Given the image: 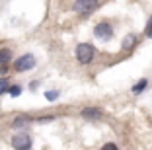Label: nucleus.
Masks as SVG:
<instances>
[{"label": "nucleus", "instance_id": "7ed1b4c3", "mask_svg": "<svg viewBox=\"0 0 152 150\" xmlns=\"http://www.w3.org/2000/svg\"><path fill=\"white\" fill-rule=\"evenodd\" d=\"M12 146H14V150H31L33 140L26 131H20L12 137Z\"/></svg>", "mask_w": 152, "mask_h": 150}, {"label": "nucleus", "instance_id": "f3484780", "mask_svg": "<svg viewBox=\"0 0 152 150\" xmlns=\"http://www.w3.org/2000/svg\"><path fill=\"white\" fill-rule=\"evenodd\" d=\"M8 72V64H0V74H6Z\"/></svg>", "mask_w": 152, "mask_h": 150}, {"label": "nucleus", "instance_id": "1a4fd4ad", "mask_svg": "<svg viewBox=\"0 0 152 150\" xmlns=\"http://www.w3.org/2000/svg\"><path fill=\"white\" fill-rule=\"evenodd\" d=\"M27 123H31V117H27V115H20V117H16L14 119V129H23Z\"/></svg>", "mask_w": 152, "mask_h": 150}, {"label": "nucleus", "instance_id": "20e7f679", "mask_svg": "<svg viewBox=\"0 0 152 150\" xmlns=\"http://www.w3.org/2000/svg\"><path fill=\"white\" fill-rule=\"evenodd\" d=\"M33 66H35V57H33L31 53L22 55V57L16 59V62H14V68H16V72H27V70H31Z\"/></svg>", "mask_w": 152, "mask_h": 150}, {"label": "nucleus", "instance_id": "4468645a", "mask_svg": "<svg viewBox=\"0 0 152 150\" xmlns=\"http://www.w3.org/2000/svg\"><path fill=\"white\" fill-rule=\"evenodd\" d=\"M144 35H146V37H150V39H152V16H150V20H148L146 27H144Z\"/></svg>", "mask_w": 152, "mask_h": 150}, {"label": "nucleus", "instance_id": "ddd939ff", "mask_svg": "<svg viewBox=\"0 0 152 150\" xmlns=\"http://www.w3.org/2000/svg\"><path fill=\"white\" fill-rule=\"evenodd\" d=\"M45 97L49 100V102H55L58 97V90H49V92H45Z\"/></svg>", "mask_w": 152, "mask_h": 150}, {"label": "nucleus", "instance_id": "9d476101", "mask_svg": "<svg viewBox=\"0 0 152 150\" xmlns=\"http://www.w3.org/2000/svg\"><path fill=\"white\" fill-rule=\"evenodd\" d=\"M10 61H12V51L8 47L0 49V64H8Z\"/></svg>", "mask_w": 152, "mask_h": 150}, {"label": "nucleus", "instance_id": "f03ea898", "mask_svg": "<svg viewBox=\"0 0 152 150\" xmlns=\"http://www.w3.org/2000/svg\"><path fill=\"white\" fill-rule=\"evenodd\" d=\"M72 8L78 16H90L92 12L99 8V0H76Z\"/></svg>", "mask_w": 152, "mask_h": 150}, {"label": "nucleus", "instance_id": "6e6552de", "mask_svg": "<svg viewBox=\"0 0 152 150\" xmlns=\"http://www.w3.org/2000/svg\"><path fill=\"white\" fill-rule=\"evenodd\" d=\"M146 86H148V78H142V80H139V82L131 88V92H133L134 96H139V94H142L144 90H146Z\"/></svg>", "mask_w": 152, "mask_h": 150}, {"label": "nucleus", "instance_id": "39448f33", "mask_svg": "<svg viewBox=\"0 0 152 150\" xmlns=\"http://www.w3.org/2000/svg\"><path fill=\"white\" fill-rule=\"evenodd\" d=\"M94 35L102 41H109L113 37V26L109 22H99L98 26L94 27Z\"/></svg>", "mask_w": 152, "mask_h": 150}, {"label": "nucleus", "instance_id": "f8f14e48", "mask_svg": "<svg viewBox=\"0 0 152 150\" xmlns=\"http://www.w3.org/2000/svg\"><path fill=\"white\" fill-rule=\"evenodd\" d=\"M10 96H12V97H18L20 96V94H22V86H18V84H14V86H10Z\"/></svg>", "mask_w": 152, "mask_h": 150}, {"label": "nucleus", "instance_id": "2eb2a0df", "mask_svg": "<svg viewBox=\"0 0 152 150\" xmlns=\"http://www.w3.org/2000/svg\"><path fill=\"white\" fill-rule=\"evenodd\" d=\"M102 150H119V146H117L115 142H105V144L102 146Z\"/></svg>", "mask_w": 152, "mask_h": 150}, {"label": "nucleus", "instance_id": "9b49d317", "mask_svg": "<svg viewBox=\"0 0 152 150\" xmlns=\"http://www.w3.org/2000/svg\"><path fill=\"white\" fill-rule=\"evenodd\" d=\"M6 92H10V78L4 76V78H0V96Z\"/></svg>", "mask_w": 152, "mask_h": 150}, {"label": "nucleus", "instance_id": "dca6fc26", "mask_svg": "<svg viewBox=\"0 0 152 150\" xmlns=\"http://www.w3.org/2000/svg\"><path fill=\"white\" fill-rule=\"evenodd\" d=\"M37 88H39V82H35V80H33L31 84H29V90H31V92H35Z\"/></svg>", "mask_w": 152, "mask_h": 150}, {"label": "nucleus", "instance_id": "0eeeda50", "mask_svg": "<svg viewBox=\"0 0 152 150\" xmlns=\"http://www.w3.org/2000/svg\"><path fill=\"white\" fill-rule=\"evenodd\" d=\"M102 115V109H98V107H84L82 109V117H86V119H99Z\"/></svg>", "mask_w": 152, "mask_h": 150}, {"label": "nucleus", "instance_id": "423d86ee", "mask_svg": "<svg viewBox=\"0 0 152 150\" xmlns=\"http://www.w3.org/2000/svg\"><path fill=\"white\" fill-rule=\"evenodd\" d=\"M137 43H139V37L134 35V33H129V35L123 39V43H121V49H123V51H131V49L137 47Z\"/></svg>", "mask_w": 152, "mask_h": 150}, {"label": "nucleus", "instance_id": "f257e3e1", "mask_svg": "<svg viewBox=\"0 0 152 150\" xmlns=\"http://www.w3.org/2000/svg\"><path fill=\"white\" fill-rule=\"evenodd\" d=\"M74 53H76V61L80 64H90L96 57V47L92 43H80Z\"/></svg>", "mask_w": 152, "mask_h": 150}]
</instances>
